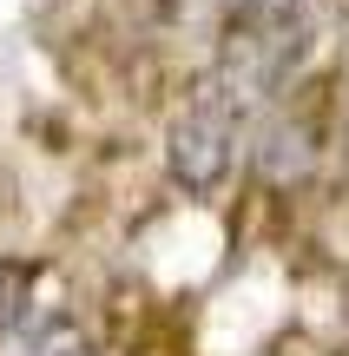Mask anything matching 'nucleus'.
<instances>
[{
	"label": "nucleus",
	"instance_id": "3",
	"mask_svg": "<svg viewBox=\"0 0 349 356\" xmlns=\"http://www.w3.org/2000/svg\"><path fill=\"white\" fill-rule=\"evenodd\" d=\"M33 304V264H20V257H0V330H7L20 310Z\"/></svg>",
	"mask_w": 349,
	"mask_h": 356
},
{
	"label": "nucleus",
	"instance_id": "1",
	"mask_svg": "<svg viewBox=\"0 0 349 356\" xmlns=\"http://www.w3.org/2000/svg\"><path fill=\"white\" fill-rule=\"evenodd\" d=\"M264 86H271V66H264L257 47H244L224 66H211L178 99V113H171V126H165V165L191 198H205V191H218L224 178H231Z\"/></svg>",
	"mask_w": 349,
	"mask_h": 356
},
{
	"label": "nucleus",
	"instance_id": "2",
	"mask_svg": "<svg viewBox=\"0 0 349 356\" xmlns=\"http://www.w3.org/2000/svg\"><path fill=\"white\" fill-rule=\"evenodd\" d=\"M0 356H99V343H92V330L79 317L26 304L20 317L0 330Z\"/></svg>",
	"mask_w": 349,
	"mask_h": 356
},
{
	"label": "nucleus",
	"instance_id": "4",
	"mask_svg": "<svg viewBox=\"0 0 349 356\" xmlns=\"http://www.w3.org/2000/svg\"><path fill=\"white\" fill-rule=\"evenodd\" d=\"M237 7H244V20H250V26H264V33H277V26H284L290 13L303 7V0H237Z\"/></svg>",
	"mask_w": 349,
	"mask_h": 356
}]
</instances>
